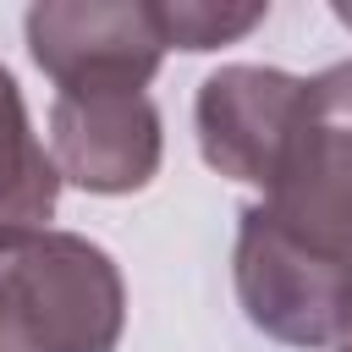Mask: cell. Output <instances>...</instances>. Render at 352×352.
<instances>
[{
	"label": "cell",
	"instance_id": "52a82bcc",
	"mask_svg": "<svg viewBox=\"0 0 352 352\" xmlns=\"http://www.w3.org/2000/svg\"><path fill=\"white\" fill-rule=\"evenodd\" d=\"M264 16H270V6H198V0L154 6V28H160L165 50H220V44H236L242 33H253Z\"/></svg>",
	"mask_w": 352,
	"mask_h": 352
},
{
	"label": "cell",
	"instance_id": "8992f818",
	"mask_svg": "<svg viewBox=\"0 0 352 352\" xmlns=\"http://www.w3.org/2000/svg\"><path fill=\"white\" fill-rule=\"evenodd\" d=\"M55 198H60L55 160L33 138L16 77L0 66V248L22 242L33 231H50Z\"/></svg>",
	"mask_w": 352,
	"mask_h": 352
},
{
	"label": "cell",
	"instance_id": "6da1fadb",
	"mask_svg": "<svg viewBox=\"0 0 352 352\" xmlns=\"http://www.w3.org/2000/svg\"><path fill=\"white\" fill-rule=\"evenodd\" d=\"M236 302L286 346H336L352 330V60L308 77L302 132L264 204L236 226Z\"/></svg>",
	"mask_w": 352,
	"mask_h": 352
},
{
	"label": "cell",
	"instance_id": "7a4b0ae2",
	"mask_svg": "<svg viewBox=\"0 0 352 352\" xmlns=\"http://www.w3.org/2000/svg\"><path fill=\"white\" fill-rule=\"evenodd\" d=\"M126 286L116 258L77 231L0 248V352H116Z\"/></svg>",
	"mask_w": 352,
	"mask_h": 352
},
{
	"label": "cell",
	"instance_id": "277c9868",
	"mask_svg": "<svg viewBox=\"0 0 352 352\" xmlns=\"http://www.w3.org/2000/svg\"><path fill=\"white\" fill-rule=\"evenodd\" d=\"M192 116H198L204 160L242 187L270 192V182L280 176L302 132L308 77H292L275 66H220L204 77Z\"/></svg>",
	"mask_w": 352,
	"mask_h": 352
},
{
	"label": "cell",
	"instance_id": "9c48e42d",
	"mask_svg": "<svg viewBox=\"0 0 352 352\" xmlns=\"http://www.w3.org/2000/svg\"><path fill=\"white\" fill-rule=\"evenodd\" d=\"M346 341H352V330H346Z\"/></svg>",
	"mask_w": 352,
	"mask_h": 352
},
{
	"label": "cell",
	"instance_id": "5b68a950",
	"mask_svg": "<svg viewBox=\"0 0 352 352\" xmlns=\"http://www.w3.org/2000/svg\"><path fill=\"white\" fill-rule=\"evenodd\" d=\"M165 154L160 110L148 94H55L50 160L55 176L82 192H138L154 182Z\"/></svg>",
	"mask_w": 352,
	"mask_h": 352
},
{
	"label": "cell",
	"instance_id": "3957f363",
	"mask_svg": "<svg viewBox=\"0 0 352 352\" xmlns=\"http://www.w3.org/2000/svg\"><path fill=\"white\" fill-rule=\"evenodd\" d=\"M22 33L60 94H143L165 60L148 0H38Z\"/></svg>",
	"mask_w": 352,
	"mask_h": 352
},
{
	"label": "cell",
	"instance_id": "ba28073f",
	"mask_svg": "<svg viewBox=\"0 0 352 352\" xmlns=\"http://www.w3.org/2000/svg\"><path fill=\"white\" fill-rule=\"evenodd\" d=\"M341 352H352V341H341Z\"/></svg>",
	"mask_w": 352,
	"mask_h": 352
}]
</instances>
